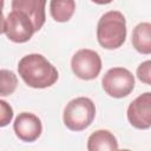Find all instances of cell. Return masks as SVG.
<instances>
[{
    "instance_id": "cell-4",
    "label": "cell",
    "mask_w": 151,
    "mask_h": 151,
    "mask_svg": "<svg viewBox=\"0 0 151 151\" xmlns=\"http://www.w3.org/2000/svg\"><path fill=\"white\" fill-rule=\"evenodd\" d=\"M104 91L113 98H124L129 96L134 87L133 74L124 67L110 68L101 79Z\"/></svg>"
},
{
    "instance_id": "cell-8",
    "label": "cell",
    "mask_w": 151,
    "mask_h": 151,
    "mask_svg": "<svg viewBox=\"0 0 151 151\" xmlns=\"http://www.w3.org/2000/svg\"><path fill=\"white\" fill-rule=\"evenodd\" d=\"M13 129L17 137L26 143L37 140L42 132L41 120L35 114L29 112L19 113L14 120Z\"/></svg>"
},
{
    "instance_id": "cell-14",
    "label": "cell",
    "mask_w": 151,
    "mask_h": 151,
    "mask_svg": "<svg viewBox=\"0 0 151 151\" xmlns=\"http://www.w3.org/2000/svg\"><path fill=\"white\" fill-rule=\"evenodd\" d=\"M13 118V109L12 106L5 101L0 99V127L7 126Z\"/></svg>"
},
{
    "instance_id": "cell-3",
    "label": "cell",
    "mask_w": 151,
    "mask_h": 151,
    "mask_svg": "<svg viewBox=\"0 0 151 151\" xmlns=\"http://www.w3.org/2000/svg\"><path fill=\"white\" fill-rule=\"evenodd\" d=\"M96 117V106L87 97L72 99L64 109L63 120L71 131H83L87 129Z\"/></svg>"
},
{
    "instance_id": "cell-9",
    "label": "cell",
    "mask_w": 151,
    "mask_h": 151,
    "mask_svg": "<svg viewBox=\"0 0 151 151\" xmlns=\"http://www.w3.org/2000/svg\"><path fill=\"white\" fill-rule=\"evenodd\" d=\"M46 0H12V9L24 13L33 24L34 31H39L46 20Z\"/></svg>"
},
{
    "instance_id": "cell-12",
    "label": "cell",
    "mask_w": 151,
    "mask_h": 151,
    "mask_svg": "<svg viewBox=\"0 0 151 151\" xmlns=\"http://www.w3.org/2000/svg\"><path fill=\"white\" fill-rule=\"evenodd\" d=\"M76 11L74 0H51L50 12L52 18L58 22L68 21Z\"/></svg>"
},
{
    "instance_id": "cell-5",
    "label": "cell",
    "mask_w": 151,
    "mask_h": 151,
    "mask_svg": "<svg viewBox=\"0 0 151 151\" xmlns=\"http://www.w3.org/2000/svg\"><path fill=\"white\" fill-rule=\"evenodd\" d=\"M73 73L83 80H92L97 78L101 71V59L99 54L88 48L79 50L71 60Z\"/></svg>"
},
{
    "instance_id": "cell-11",
    "label": "cell",
    "mask_w": 151,
    "mask_h": 151,
    "mask_svg": "<svg viewBox=\"0 0 151 151\" xmlns=\"http://www.w3.org/2000/svg\"><path fill=\"white\" fill-rule=\"evenodd\" d=\"M132 45L142 54L151 53V24L140 22L132 31Z\"/></svg>"
},
{
    "instance_id": "cell-17",
    "label": "cell",
    "mask_w": 151,
    "mask_h": 151,
    "mask_svg": "<svg viewBox=\"0 0 151 151\" xmlns=\"http://www.w3.org/2000/svg\"><path fill=\"white\" fill-rule=\"evenodd\" d=\"M92 1L96 2V4H98V5H106V4L112 2L113 0H92Z\"/></svg>"
},
{
    "instance_id": "cell-7",
    "label": "cell",
    "mask_w": 151,
    "mask_h": 151,
    "mask_svg": "<svg viewBox=\"0 0 151 151\" xmlns=\"http://www.w3.org/2000/svg\"><path fill=\"white\" fill-rule=\"evenodd\" d=\"M127 119L130 124L139 130L151 126V93L145 92L138 96L127 107Z\"/></svg>"
},
{
    "instance_id": "cell-2",
    "label": "cell",
    "mask_w": 151,
    "mask_h": 151,
    "mask_svg": "<svg viewBox=\"0 0 151 151\" xmlns=\"http://www.w3.org/2000/svg\"><path fill=\"white\" fill-rule=\"evenodd\" d=\"M126 38L125 17L119 11H110L101 15L97 25V39L101 47L116 50Z\"/></svg>"
},
{
    "instance_id": "cell-10",
    "label": "cell",
    "mask_w": 151,
    "mask_h": 151,
    "mask_svg": "<svg viewBox=\"0 0 151 151\" xmlns=\"http://www.w3.org/2000/svg\"><path fill=\"white\" fill-rule=\"evenodd\" d=\"M87 150L88 151H114V150H118V142L110 131L97 130L88 137Z\"/></svg>"
},
{
    "instance_id": "cell-6",
    "label": "cell",
    "mask_w": 151,
    "mask_h": 151,
    "mask_svg": "<svg viewBox=\"0 0 151 151\" xmlns=\"http://www.w3.org/2000/svg\"><path fill=\"white\" fill-rule=\"evenodd\" d=\"M34 27L32 21L21 12L12 9L7 15L5 22V33L7 38L18 44L28 41L34 34Z\"/></svg>"
},
{
    "instance_id": "cell-16",
    "label": "cell",
    "mask_w": 151,
    "mask_h": 151,
    "mask_svg": "<svg viewBox=\"0 0 151 151\" xmlns=\"http://www.w3.org/2000/svg\"><path fill=\"white\" fill-rule=\"evenodd\" d=\"M2 7H4V0H0V34L5 32V22H6V19L4 18V13H2Z\"/></svg>"
},
{
    "instance_id": "cell-13",
    "label": "cell",
    "mask_w": 151,
    "mask_h": 151,
    "mask_svg": "<svg viewBox=\"0 0 151 151\" xmlns=\"http://www.w3.org/2000/svg\"><path fill=\"white\" fill-rule=\"evenodd\" d=\"M18 86V78L13 71L0 70V97L12 94Z\"/></svg>"
},
{
    "instance_id": "cell-15",
    "label": "cell",
    "mask_w": 151,
    "mask_h": 151,
    "mask_svg": "<svg viewBox=\"0 0 151 151\" xmlns=\"http://www.w3.org/2000/svg\"><path fill=\"white\" fill-rule=\"evenodd\" d=\"M151 61L150 60H146L144 63H142L138 68H137V77L140 81H143L144 84L146 85H150L151 84Z\"/></svg>"
},
{
    "instance_id": "cell-1",
    "label": "cell",
    "mask_w": 151,
    "mask_h": 151,
    "mask_svg": "<svg viewBox=\"0 0 151 151\" xmlns=\"http://www.w3.org/2000/svg\"><path fill=\"white\" fill-rule=\"evenodd\" d=\"M18 72L26 85L33 88H46L58 80L57 68L41 54L32 53L22 57Z\"/></svg>"
}]
</instances>
